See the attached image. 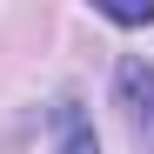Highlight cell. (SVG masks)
I'll return each instance as SVG.
<instances>
[{"instance_id":"cell-3","label":"cell","mask_w":154,"mask_h":154,"mask_svg":"<svg viewBox=\"0 0 154 154\" xmlns=\"http://www.w3.org/2000/svg\"><path fill=\"white\" fill-rule=\"evenodd\" d=\"M100 14H107L114 27H147V20H154V0H147V7H100Z\"/></svg>"},{"instance_id":"cell-2","label":"cell","mask_w":154,"mask_h":154,"mask_svg":"<svg viewBox=\"0 0 154 154\" xmlns=\"http://www.w3.org/2000/svg\"><path fill=\"white\" fill-rule=\"evenodd\" d=\"M54 141H60V154H100L94 127H87V114L74 107V100H60V107H54Z\"/></svg>"},{"instance_id":"cell-1","label":"cell","mask_w":154,"mask_h":154,"mask_svg":"<svg viewBox=\"0 0 154 154\" xmlns=\"http://www.w3.org/2000/svg\"><path fill=\"white\" fill-rule=\"evenodd\" d=\"M114 100H121V114H127V134H134L141 147H154V60L127 54L114 67Z\"/></svg>"}]
</instances>
